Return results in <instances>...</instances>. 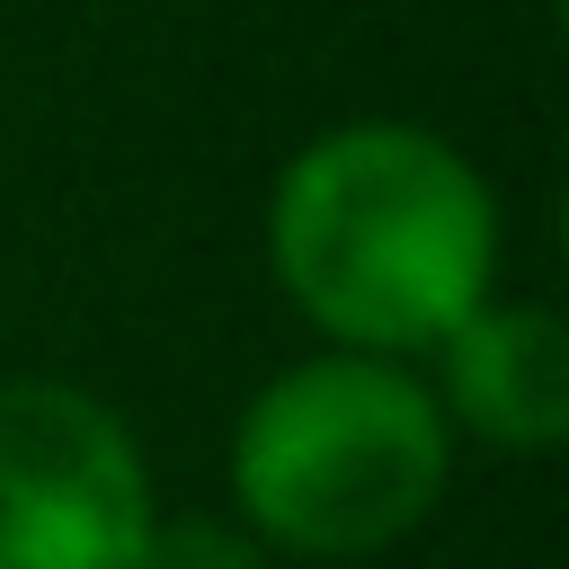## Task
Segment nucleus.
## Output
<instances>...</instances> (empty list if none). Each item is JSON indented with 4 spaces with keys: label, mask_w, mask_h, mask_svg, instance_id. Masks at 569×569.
I'll return each mask as SVG.
<instances>
[{
    "label": "nucleus",
    "mask_w": 569,
    "mask_h": 569,
    "mask_svg": "<svg viewBox=\"0 0 569 569\" xmlns=\"http://www.w3.org/2000/svg\"><path fill=\"white\" fill-rule=\"evenodd\" d=\"M284 302L347 356H427L498 284V196L427 124H338L267 196Z\"/></svg>",
    "instance_id": "f257e3e1"
},
{
    "label": "nucleus",
    "mask_w": 569,
    "mask_h": 569,
    "mask_svg": "<svg viewBox=\"0 0 569 569\" xmlns=\"http://www.w3.org/2000/svg\"><path fill=\"white\" fill-rule=\"evenodd\" d=\"M453 427L418 373L391 356L284 365L231 427V498L258 542L302 560H365L427 525L445 498Z\"/></svg>",
    "instance_id": "f03ea898"
},
{
    "label": "nucleus",
    "mask_w": 569,
    "mask_h": 569,
    "mask_svg": "<svg viewBox=\"0 0 569 569\" xmlns=\"http://www.w3.org/2000/svg\"><path fill=\"white\" fill-rule=\"evenodd\" d=\"M151 471L133 427L71 382H0V569H142Z\"/></svg>",
    "instance_id": "7ed1b4c3"
},
{
    "label": "nucleus",
    "mask_w": 569,
    "mask_h": 569,
    "mask_svg": "<svg viewBox=\"0 0 569 569\" xmlns=\"http://www.w3.org/2000/svg\"><path fill=\"white\" fill-rule=\"evenodd\" d=\"M436 409L445 427L498 453H551L569 436V338L542 302H480L436 338Z\"/></svg>",
    "instance_id": "20e7f679"
},
{
    "label": "nucleus",
    "mask_w": 569,
    "mask_h": 569,
    "mask_svg": "<svg viewBox=\"0 0 569 569\" xmlns=\"http://www.w3.org/2000/svg\"><path fill=\"white\" fill-rule=\"evenodd\" d=\"M142 569H267V542L258 533H231L213 516H178V525H151Z\"/></svg>",
    "instance_id": "39448f33"
}]
</instances>
